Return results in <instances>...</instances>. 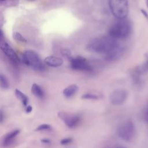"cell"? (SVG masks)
<instances>
[{"label": "cell", "mask_w": 148, "mask_h": 148, "mask_svg": "<svg viewBox=\"0 0 148 148\" xmlns=\"http://www.w3.org/2000/svg\"><path fill=\"white\" fill-rule=\"evenodd\" d=\"M117 148H125V147H123V146H119V147H117Z\"/></svg>", "instance_id": "f1b7e54d"}, {"label": "cell", "mask_w": 148, "mask_h": 148, "mask_svg": "<svg viewBox=\"0 0 148 148\" xmlns=\"http://www.w3.org/2000/svg\"><path fill=\"white\" fill-rule=\"evenodd\" d=\"M109 5L112 14L117 19L122 20L128 14L127 0H109Z\"/></svg>", "instance_id": "277c9868"}, {"label": "cell", "mask_w": 148, "mask_h": 148, "mask_svg": "<svg viewBox=\"0 0 148 148\" xmlns=\"http://www.w3.org/2000/svg\"><path fill=\"white\" fill-rule=\"evenodd\" d=\"M72 142V139L71 138H66L64 139H62L60 143L61 145H68L70 143H71Z\"/></svg>", "instance_id": "44dd1931"}, {"label": "cell", "mask_w": 148, "mask_h": 148, "mask_svg": "<svg viewBox=\"0 0 148 148\" xmlns=\"http://www.w3.org/2000/svg\"><path fill=\"white\" fill-rule=\"evenodd\" d=\"M13 37L16 40H17L23 43H26L27 42V39L20 33L18 32H14L13 34Z\"/></svg>", "instance_id": "ac0fdd59"}, {"label": "cell", "mask_w": 148, "mask_h": 148, "mask_svg": "<svg viewBox=\"0 0 148 148\" xmlns=\"http://www.w3.org/2000/svg\"><path fill=\"white\" fill-rule=\"evenodd\" d=\"M32 107H31V106L28 105V106H27V108H26L25 110H26V112H27V113H29V112H31L32 111Z\"/></svg>", "instance_id": "d4e9b609"}, {"label": "cell", "mask_w": 148, "mask_h": 148, "mask_svg": "<svg viewBox=\"0 0 148 148\" xmlns=\"http://www.w3.org/2000/svg\"><path fill=\"white\" fill-rule=\"evenodd\" d=\"M42 142L45 143H48L50 142V140L48 139H43L41 140Z\"/></svg>", "instance_id": "83f0119b"}, {"label": "cell", "mask_w": 148, "mask_h": 148, "mask_svg": "<svg viewBox=\"0 0 148 148\" xmlns=\"http://www.w3.org/2000/svg\"><path fill=\"white\" fill-rule=\"evenodd\" d=\"M58 115V117L65 122L66 126L70 128L76 127L80 120V119L78 116H69L68 114L64 112H59Z\"/></svg>", "instance_id": "9c48e42d"}, {"label": "cell", "mask_w": 148, "mask_h": 148, "mask_svg": "<svg viewBox=\"0 0 148 148\" xmlns=\"http://www.w3.org/2000/svg\"><path fill=\"white\" fill-rule=\"evenodd\" d=\"M4 120V113L2 109H0V123H2Z\"/></svg>", "instance_id": "cb8c5ba5"}, {"label": "cell", "mask_w": 148, "mask_h": 148, "mask_svg": "<svg viewBox=\"0 0 148 148\" xmlns=\"http://www.w3.org/2000/svg\"><path fill=\"white\" fill-rule=\"evenodd\" d=\"M135 71L139 75L145 74L148 72V58L146 60V61L140 66H137Z\"/></svg>", "instance_id": "2e32d148"}, {"label": "cell", "mask_w": 148, "mask_h": 148, "mask_svg": "<svg viewBox=\"0 0 148 148\" xmlns=\"http://www.w3.org/2000/svg\"><path fill=\"white\" fill-rule=\"evenodd\" d=\"M27 1H34L35 0H27Z\"/></svg>", "instance_id": "f546056e"}, {"label": "cell", "mask_w": 148, "mask_h": 148, "mask_svg": "<svg viewBox=\"0 0 148 148\" xmlns=\"http://www.w3.org/2000/svg\"><path fill=\"white\" fill-rule=\"evenodd\" d=\"M9 87V82L8 78L3 74H0V87L2 89H8Z\"/></svg>", "instance_id": "e0dca14e"}, {"label": "cell", "mask_w": 148, "mask_h": 148, "mask_svg": "<svg viewBox=\"0 0 148 148\" xmlns=\"http://www.w3.org/2000/svg\"><path fill=\"white\" fill-rule=\"evenodd\" d=\"M51 129V127L50 125L49 124H41L38 127L36 128V131H44V130H49Z\"/></svg>", "instance_id": "ffe728a7"}, {"label": "cell", "mask_w": 148, "mask_h": 148, "mask_svg": "<svg viewBox=\"0 0 148 148\" xmlns=\"http://www.w3.org/2000/svg\"><path fill=\"white\" fill-rule=\"evenodd\" d=\"M77 90H78L77 86L75 84H72L66 87L63 90V94L65 97L69 98L73 96L77 92Z\"/></svg>", "instance_id": "4fadbf2b"}, {"label": "cell", "mask_w": 148, "mask_h": 148, "mask_svg": "<svg viewBox=\"0 0 148 148\" xmlns=\"http://www.w3.org/2000/svg\"><path fill=\"white\" fill-rule=\"evenodd\" d=\"M82 98L86 99H97L98 98V97L95 94L87 93L83 95L82 97Z\"/></svg>", "instance_id": "d6986e66"}, {"label": "cell", "mask_w": 148, "mask_h": 148, "mask_svg": "<svg viewBox=\"0 0 148 148\" xmlns=\"http://www.w3.org/2000/svg\"><path fill=\"white\" fill-rule=\"evenodd\" d=\"M147 7H148V0H147Z\"/></svg>", "instance_id": "4dcf8cb0"}, {"label": "cell", "mask_w": 148, "mask_h": 148, "mask_svg": "<svg viewBox=\"0 0 148 148\" xmlns=\"http://www.w3.org/2000/svg\"><path fill=\"white\" fill-rule=\"evenodd\" d=\"M5 1V0H0V1Z\"/></svg>", "instance_id": "1f68e13d"}, {"label": "cell", "mask_w": 148, "mask_h": 148, "mask_svg": "<svg viewBox=\"0 0 148 148\" xmlns=\"http://www.w3.org/2000/svg\"><path fill=\"white\" fill-rule=\"evenodd\" d=\"M144 118L145 121L148 123V105L146 106L144 113Z\"/></svg>", "instance_id": "603a6c76"}, {"label": "cell", "mask_w": 148, "mask_h": 148, "mask_svg": "<svg viewBox=\"0 0 148 148\" xmlns=\"http://www.w3.org/2000/svg\"><path fill=\"white\" fill-rule=\"evenodd\" d=\"M135 134V127L131 121H126L123 123L117 128V135L125 141L132 140Z\"/></svg>", "instance_id": "5b68a950"}, {"label": "cell", "mask_w": 148, "mask_h": 148, "mask_svg": "<svg viewBox=\"0 0 148 148\" xmlns=\"http://www.w3.org/2000/svg\"><path fill=\"white\" fill-rule=\"evenodd\" d=\"M3 38H4L3 33L2 31L0 29V40H3Z\"/></svg>", "instance_id": "4316f807"}, {"label": "cell", "mask_w": 148, "mask_h": 148, "mask_svg": "<svg viewBox=\"0 0 148 148\" xmlns=\"http://www.w3.org/2000/svg\"><path fill=\"white\" fill-rule=\"evenodd\" d=\"M44 62L46 65L49 66L58 67L63 64V60L58 57L50 56L46 57L45 58Z\"/></svg>", "instance_id": "8fae6325"}, {"label": "cell", "mask_w": 148, "mask_h": 148, "mask_svg": "<svg viewBox=\"0 0 148 148\" xmlns=\"http://www.w3.org/2000/svg\"><path fill=\"white\" fill-rule=\"evenodd\" d=\"M118 45L116 39L109 36H101L91 40L88 43L87 49L92 52L106 54Z\"/></svg>", "instance_id": "6da1fadb"}, {"label": "cell", "mask_w": 148, "mask_h": 148, "mask_svg": "<svg viewBox=\"0 0 148 148\" xmlns=\"http://www.w3.org/2000/svg\"><path fill=\"white\" fill-rule=\"evenodd\" d=\"M23 62L35 71H42L45 69L44 64L36 52L32 50H25L22 56Z\"/></svg>", "instance_id": "3957f363"}, {"label": "cell", "mask_w": 148, "mask_h": 148, "mask_svg": "<svg viewBox=\"0 0 148 148\" xmlns=\"http://www.w3.org/2000/svg\"><path fill=\"white\" fill-rule=\"evenodd\" d=\"M62 53V55H63V56L68 57L69 58H71V51L68 50V49H63L61 51Z\"/></svg>", "instance_id": "7402d4cb"}, {"label": "cell", "mask_w": 148, "mask_h": 148, "mask_svg": "<svg viewBox=\"0 0 148 148\" xmlns=\"http://www.w3.org/2000/svg\"><path fill=\"white\" fill-rule=\"evenodd\" d=\"M31 91L32 94L38 98H42L44 97V92L42 88L37 84L34 83L31 87Z\"/></svg>", "instance_id": "5bb4252c"}, {"label": "cell", "mask_w": 148, "mask_h": 148, "mask_svg": "<svg viewBox=\"0 0 148 148\" xmlns=\"http://www.w3.org/2000/svg\"><path fill=\"white\" fill-rule=\"evenodd\" d=\"M124 52V49L118 45L106 54V58L108 60L114 61L121 56Z\"/></svg>", "instance_id": "30bf717a"}, {"label": "cell", "mask_w": 148, "mask_h": 148, "mask_svg": "<svg viewBox=\"0 0 148 148\" xmlns=\"http://www.w3.org/2000/svg\"><path fill=\"white\" fill-rule=\"evenodd\" d=\"M0 49L3 53L13 62L16 64L20 63V59L14 50L4 40H0Z\"/></svg>", "instance_id": "52a82bcc"}, {"label": "cell", "mask_w": 148, "mask_h": 148, "mask_svg": "<svg viewBox=\"0 0 148 148\" xmlns=\"http://www.w3.org/2000/svg\"><path fill=\"white\" fill-rule=\"evenodd\" d=\"M71 66L75 70L90 71L91 67L89 65L87 60L81 56H77L75 57L70 58Z\"/></svg>", "instance_id": "8992f818"}, {"label": "cell", "mask_w": 148, "mask_h": 148, "mask_svg": "<svg viewBox=\"0 0 148 148\" xmlns=\"http://www.w3.org/2000/svg\"><path fill=\"white\" fill-rule=\"evenodd\" d=\"M15 95L16 97L21 101L23 105L25 106H27L28 102V97L20 90L18 89H16L15 90Z\"/></svg>", "instance_id": "9a60e30c"}, {"label": "cell", "mask_w": 148, "mask_h": 148, "mask_svg": "<svg viewBox=\"0 0 148 148\" xmlns=\"http://www.w3.org/2000/svg\"><path fill=\"white\" fill-rule=\"evenodd\" d=\"M131 31V24L128 21L124 19L119 20L109 29V36L116 40L123 39L130 35Z\"/></svg>", "instance_id": "7a4b0ae2"}, {"label": "cell", "mask_w": 148, "mask_h": 148, "mask_svg": "<svg viewBox=\"0 0 148 148\" xmlns=\"http://www.w3.org/2000/svg\"><path fill=\"white\" fill-rule=\"evenodd\" d=\"M141 12H142V13L144 15V16L146 18H147L148 19V14L147 13V12L145 10H143V9H141Z\"/></svg>", "instance_id": "484cf974"}, {"label": "cell", "mask_w": 148, "mask_h": 148, "mask_svg": "<svg viewBox=\"0 0 148 148\" xmlns=\"http://www.w3.org/2000/svg\"><path fill=\"white\" fill-rule=\"evenodd\" d=\"M20 130H16L13 131H12L9 133H8L5 137L4 138L3 144L4 146H8L14 139V138L19 134Z\"/></svg>", "instance_id": "7c38bea8"}, {"label": "cell", "mask_w": 148, "mask_h": 148, "mask_svg": "<svg viewBox=\"0 0 148 148\" xmlns=\"http://www.w3.org/2000/svg\"><path fill=\"white\" fill-rule=\"evenodd\" d=\"M127 98V92L124 90H116L110 95V101L114 105H120L123 103Z\"/></svg>", "instance_id": "ba28073f"}]
</instances>
